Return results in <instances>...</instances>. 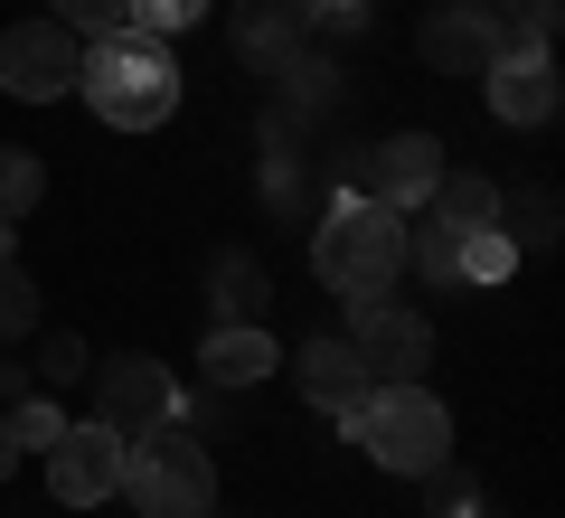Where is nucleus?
Returning <instances> with one entry per match:
<instances>
[{"label": "nucleus", "instance_id": "nucleus-1", "mask_svg": "<svg viewBox=\"0 0 565 518\" xmlns=\"http://www.w3.org/2000/svg\"><path fill=\"white\" fill-rule=\"evenodd\" d=\"M76 95L95 104V123L114 133H151V123L180 114V66H170V39H141V29H114V39L85 47Z\"/></svg>", "mask_w": 565, "mask_h": 518}, {"label": "nucleus", "instance_id": "nucleus-2", "mask_svg": "<svg viewBox=\"0 0 565 518\" xmlns=\"http://www.w3.org/2000/svg\"><path fill=\"white\" fill-rule=\"evenodd\" d=\"M311 274H321L340 302L396 293V274H405V208H386V199L321 208V226H311Z\"/></svg>", "mask_w": 565, "mask_h": 518}, {"label": "nucleus", "instance_id": "nucleus-3", "mask_svg": "<svg viewBox=\"0 0 565 518\" xmlns=\"http://www.w3.org/2000/svg\"><path fill=\"white\" fill-rule=\"evenodd\" d=\"M349 443H359L377 472H405V480H424L434 462H452V415H444V397L434 387H415V378H386V387H367L359 405H349Z\"/></svg>", "mask_w": 565, "mask_h": 518}, {"label": "nucleus", "instance_id": "nucleus-4", "mask_svg": "<svg viewBox=\"0 0 565 518\" xmlns=\"http://www.w3.org/2000/svg\"><path fill=\"white\" fill-rule=\"evenodd\" d=\"M122 490L141 518H207L217 509V453L189 424H161V434L122 443Z\"/></svg>", "mask_w": 565, "mask_h": 518}, {"label": "nucleus", "instance_id": "nucleus-5", "mask_svg": "<svg viewBox=\"0 0 565 518\" xmlns=\"http://www.w3.org/2000/svg\"><path fill=\"white\" fill-rule=\"evenodd\" d=\"M85 387H95V424H104V434H122V443H141V434H161V424L189 415L180 378H170L161 359H132V349H122V359H104Z\"/></svg>", "mask_w": 565, "mask_h": 518}, {"label": "nucleus", "instance_id": "nucleus-6", "mask_svg": "<svg viewBox=\"0 0 565 518\" xmlns=\"http://www.w3.org/2000/svg\"><path fill=\"white\" fill-rule=\"evenodd\" d=\"M415 47H424V66H434V76H490L519 39H509L500 0H434V10H424V29H415Z\"/></svg>", "mask_w": 565, "mask_h": 518}, {"label": "nucleus", "instance_id": "nucleus-7", "mask_svg": "<svg viewBox=\"0 0 565 518\" xmlns=\"http://www.w3.org/2000/svg\"><path fill=\"white\" fill-rule=\"evenodd\" d=\"M76 66H85V39L66 20H10L0 29V85H10L20 104L76 95Z\"/></svg>", "mask_w": 565, "mask_h": 518}, {"label": "nucleus", "instance_id": "nucleus-8", "mask_svg": "<svg viewBox=\"0 0 565 518\" xmlns=\"http://www.w3.org/2000/svg\"><path fill=\"white\" fill-rule=\"evenodd\" d=\"M349 349H359V368H367V387H386V378H424L434 368V320L415 311V302H349Z\"/></svg>", "mask_w": 565, "mask_h": 518}, {"label": "nucleus", "instance_id": "nucleus-9", "mask_svg": "<svg viewBox=\"0 0 565 518\" xmlns=\"http://www.w3.org/2000/svg\"><path fill=\"white\" fill-rule=\"evenodd\" d=\"M47 490H57L66 509H104V499L122 490V434H104L95 415L66 424V434L47 443Z\"/></svg>", "mask_w": 565, "mask_h": 518}, {"label": "nucleus", "instance_id": "nucleus-10", "mask_svg": "<svg viewBox=\"0 0 565 518\" xmlns=\"http://www.w3.org/2000/svg\"><path fill=\"white\" fill-rule=\"evenodd\" d=\"M444 180V141L434 133H386L377 151H359V199L386 208H424V189Z\"/></svg>", "mask_w": 565, "mask_h": 518}, {"label": "nucleus", "instance_id": "nucleus-11", "mask_svg": "<svg viewBox=\"0 0 565 518\" xmlns=\"http://www.w3.org/2000/svg\"><path fill=\"white\" fill-rule=\"evenodd\" d=\"M481 95H490V114L500 123H519V133H537V123H556V57H546V47H509L500 66H490L481 76Z\"/></svg>", "mask_w": 565, "mask_h": 518}, {"label": "nucleus", "instance_id": "nucleus-12", "mask_svg": "<svg viewBox=\"0 0 565 518\" xmlns=\"http://www.w3.org/2000/svg\"><path fill=\"white\" fill-rule=\"evenodd\" d=\"M292 387H302L321 415H349V405L367 397V368H359V349H349V330L302 339V349H292Z\"/></svg>", "mask_w": 565, "mask_h": 518}, {"label": "nucleus", "instance_id": "nucleus-13", "mask_svg": "<svg viewBox=\"0 0 565 518\" xmlns=\"http://www.w3.org/2000/svg\"><path fill=\"white\" fill-rule=\"evenodd\" d=\"M199 368H207V387H217V397L264 387V378H274V339H264V320H217V330H207V349H199Z\"/></svg>", "mask_w": 565, "mask_h": 518}, {"label": "nucleus", "instance_id": "nucleus-14", "mask_svg": "<svg viewBox=\"0 0 565 518\" xmlns=\"http://www.w3.org/2000/svg\"><path fill=\"white\" fill-rule=\"evenodd\" d=\"M302 39H311V29L292 20V0H236V57L255 66V76H274Z\"/></svg>", "mask_w": 565, "mask_h": 518}, {"label": "nucleus", "instance_id": "nucleus-15", "mask_svg": "<svg viewBox=\"0 0 565 518\" xmlns=\"http://www.w3.org/2000/svg\"><path fill=\"white\" fill-rule=\"evenodd\" d=\"M207 302H217V320H264L274 283H264V264L245 255V245H217V255H207Z\"/></svg>", "mask_w": 565, "mask_h": 518}, {"label": "nucleus", "instance_id": "nucleus-16", "mask_svg": "<svg viewBox=\"0 0 565 518\" xmlns=\"http://www.w3.org/2000/svg\"><path fill=\"white\" fill-rule=\"evenodd\" d=\"M274 85H282V114H330V104H340V57L302 39L292 57L274 66Z\"/></svg>", "mask_w": 565, "mask_h": 518}, {"label": "nucleus", "instance_id": "nucleus-17", "mask_svg": "<svg viewBox=\"0 0 565 518\" xmlns=\"http://www.w3.org/2000/svg\"><path fill=\"white\" fill-rule=\"evenodd\" d=\"M424 218H444V226H500V189L481 180V170H444V180L424 189Z\"/></svg>", "mask_w": 565, "mask_h": 518}, {"label": "nucleus", "instance_id": "nucleus-18", "mask_svg": "<svg viewBox=\"0 0 565 518\" xmlns=\"http://www.w3.org/2000/svg\"><path fill=\"white\" fill-rule=\"evenodd\" d=\"M39 199H47V160L20 151V141H0V226H20Z\"/></svg>", "mask_w": 565, "mask_h": 518}, {"label": "nucleus", "instance_id": "nucleus-19", "mask_svg": "<svg viewBox=\"0 0 565 518\" xmlns=\"http://www.w3.org/2000/svg\"><path fill=\"white\" fill-rule=\"evenodd\" d=\"M500 236L519 245V264H527V255H556V189H519Z\"/></svg>", "mask_w": 565, "mask_h": 518}, {"label": "nucleus", "instance_id": "nucleus-20", "mask_svg": "<svg viewBox=\"0 0 565 518\" xmlns=\"http://www.w3.org/2000/svg\"><path fill=\"white\" fill-rule=\"evenodd\" d=\"M405 264H415L424 283H452V264H462V226H444V218L405 226Z\"/></svg>", "mask_w": 565, "mask_h": 518}, {"label": "nucleus", "instance_id": "nucleus-21", "mask_svg": "<svg viewBox=\"0 0 565 518\" xmlns=\"http://www.w3.org/2000/svg\"><path fill=\"white\" fill-rule=\"evenodd\" d=\"M519 274V245L500 236V226H471L462 236V264H452V283H509Z\"/></svg>", "mask_w": 565, "mask_h": 518}, {"label": "nucleus", "instance_id": "nucleus-22", "mask_svg": "<svg viewBox=\"0 0 565 518\" xmlns=\"http://www.w3.org/2000/svg\"><path fill=\"white\" fill-rule=\"evenodd\" d=\"M29 330H39V283L0 255V339H29Z\"/></svg>", "mask_w": 565, "mask_h": 518}, {"label": "nucleus", "instance_id": "nucleus-23", "mask_svg": "<svg viewBox=\"0 0 565 518\" xmlns=\"http://www.w3.org/2000/svg\"><path fill=\"white\" fill-rule=\"evenodd\" d=\"M85 368H95V359H85V339H76V330H47V339H39V368H29V378H39V387H76Z\"/></svg>", "mask_w": 565, "mask_h": 518}, {"label": "nucleus", "instance_id": "nucleus-24", "mask_svg": "<svg viewBox=\"0 0 565 518\" xmlns=\"http://www.w3.org/2000/svg\"><path fill=\"white\" fill-rule=\"evenodd\" d=\"M57 434H66L57 397H20V405H10V443H20V453H47Z\"/></svg>", "mask_w": 565, "mask_h": 518}, {"label": "nucleus", "instance_id": "nucleus-25", "mask_svg": "<svg viewBox=\"0 0 565 518\" xmlns=\"http://www.w3.org/2000/svg\"><path fill=\"white\" fill-rule=\"evenodd\" d=\"M207 20V0H132V20L122 29H141V39H180V29H199Z\"/></svg>", "mask_w": 565, "mask_h": 518}, {"label": "nucleus", "instance_id": "nucleus-26", "mask_svg": "<svg viewBox=\"0 0 565 518\" xmlns=\"http://www.w3.org/2000/svg\"><path fill=\"white\" fill-rule=\"evenodd\" d=\"M47 20H66V29H76V39H114V29L132 20V0H57Z\"/></svg>", "mask_w": 565, "mask_h": 518}, {"label": "nucleus", "instance_id": "nucleus-27", "mask_svg": "<svg viewBox=\"0 0 565 518\" xmlns=\"http://www.w3.org/2000/svg\"><path fill=\"white\" fill-rule=\"evenodd\" d=\"M500 20H509V39H519V47H546V39H556V20H565V0H500Z\"/></svg>", "mask_w": 565, "mask_h": 518}, {"label": "nucleus", "instance_id": "nucleus-28", "mask_svg": "<svg viewBox=\"0 0 565 518\" xmlns=\"http://www.w3.org/2000/svg\"><path fill=\"white\" fill-rule=\"evenodd\" d=\"M292 20L321 39H349V29H367V0H292Z\"/></svg>", "mask_w": 565, "mask_h": 518}, {"label": "nucleus", "instance_id": "nucleus-29", "mask_svg": "<svg viewBox=\"0 0 565 518\" xmlns=\"http://www.w3.org/2000/svg\"><path fill=\"white\" fill-rule=\"evenodd\" d=\"M29 387H39V378H29V368H10V359H0V415H10V405H20Z\"/></svg>", "mask_w": 565, "mask_h": 518}, {"label": "nucleus", "instance_id": "nucleus-30", "mask_svg": "<svg viewBox=\"0 0 565 518\" xmlns=\"http://www.w3.org/2000/svg\"><path fill=\"white\" fill-rule=\"evenodd\" d=\"M20 472V443H10V415H0V480Z\"/></svg>", "mask_w": 565, "mask_h": 518}, {"label": "nucleus", "instance_id": "nucleus-31", "mask_svg": "<svg viewBox=\"0 0 565 518\" xmlns=\"http://www.w3.org/2000/svg\"><path fill=\"white\" fill-rule=\"evenodd\" d=\"M0 255H10V226H0Z\"/></svg>", "mask_w": 565, "mask_h": 518}]
</instances>
